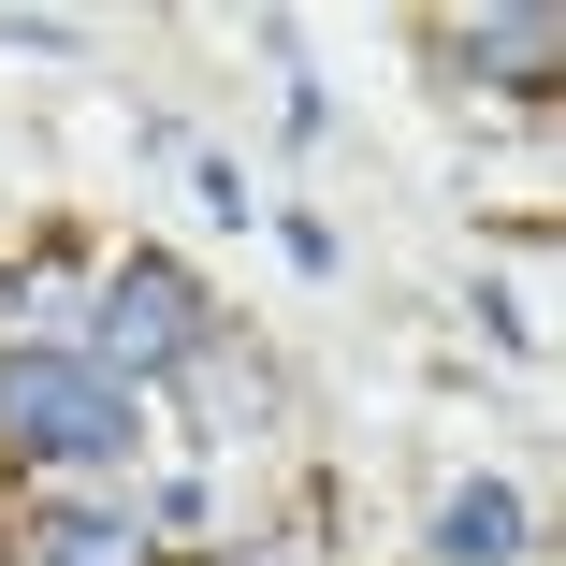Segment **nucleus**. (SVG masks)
I'll return each instance as SVG.
<instances>
[{
    "label": "nucleus",
    "mask_w": 566,
    "mask_h": 566,
    "mask_svg": "<svg viewBox=\"0 0 566 566\" xmlns=\"http://www.w3.org/2000/svg\"><path fill=\"white\" fill-rule=\"evenodd\" d=\"M0 450L15 465H132L146 392H117L87 349H0Z\"/></svg>",
    "instance_id": "f257e3e1"
},
{
    "label": "nucleus",
    "mask_w": 566,
    "mask_h": 566,
    "mask_svg": "<svg viewBox=\"0 0 566 566\" xmlns=\"http://www.w3.org/2000/svg\"><path fill=\"white\" fill-rule=\"evenodd\" d=\"M203 349H218V305H203V276H189V262L132 248L117 276H102V305H87V364L117 378V392H146V378H189Z\"/></svg>",
    "instance_id": "f03ea898"
},
{
    "label": "nucleus",
    "mask_w": 566,
    "mask_h": 566,
    "mask_svg": "<svg viewBox=\"0 0 566 566\" xmlns=\"http://www.w3.org/2000/svg\"><path fill=\"white\" fill-rule=\"evenodd\" d=\"M523 552H537V509L509 480H465V494L436 509V566H523Z\"/></svg>",
    "instance_id": "7ed1b4c3"
},
{
    "label": "nucleus",
    "mask_w": 566,
    "mask_h": 566,
    "mask_svg": "<svg viewBox=\"0 0 566 566\" xmlns=\"http://www.w3.org/2000/svg\"><path fill=\"white\" fill-rule=\"evenodd\" d=\"M15 566H160V552H146L132 509H44V523L15 537Z\"/></svg>",
    "instance_id": "20e7f679"
},
{
    "label": "nucleus",
    "mask_w": 566,
    "mask_h": 566,
    "mask_svg": "<svg viewBox=\"0 0 566 566\" xmlns=\"http://www.w3.org/2000/svg\"><path fill=\"white\" fill-rule=\"evenodd\" d=\"M450 59H465V73H494V87H552L566 30H552V15H465V30H450Z\"/></svg>",
    "instance_id": "39448f33"
}]
</instances>
